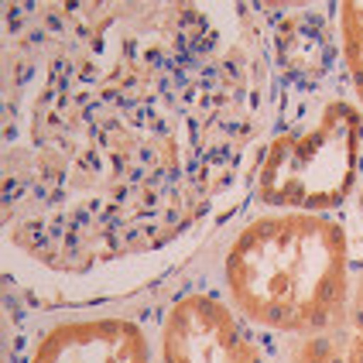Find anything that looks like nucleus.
<instances>
[{
	"label": "nucleus",
	"mask_w": 363,
	"mask_h": 363,
	"mask_svg": "<svg viewBox=\"0 0 363 363\" xmlns=\"http://www.w3.org/2000/svg\"><path fill=\"white\" fill-rule=\"evenodd\" d=\"M271 113L254 4H4L7 305L172 295L250 209Z\"/></svg>",
	"instance_id": "obj_1"
},
{
	"label": "nucleus",
	"mask_w": 363,
	"mask_h": 363,
	"mask_svg": "<svg viewBox=\"0 0 363 363\" xmlns=\"http://www.w3.org/2000/svg\"><path fill=\"white\" fill-rule=\"evenodd\" d=\"M357 257L350 216L250 206L202 271L257 336L298 340L343 319Z\"/></svg>",
	"instance_id": "obj_2"
},
{
	"label": "nucleus",
	"mask_w": 363,
	"mask_h": 363,
	"mask_svg": "<svg viewBox=\"0 0 363 363\" xmlns=\"http://www.w3.org/2000/svg\"><path fill=\"white\" fill-rule=\"evenodd\" d=\"M363 185V110L340 86H274V113L250 175L254 209L346 216Z\"/></svg>",
	"instance_id": "obj_3"
},
{
	"label": "nucleus",
	"mask_w": 363,
	"mask_h": 363,
	"mask_svg": "<svg viewBox=\"0 0 363 363\" xmlns=\"http://www.w3.org/2000/svg\"><path fill=\"white\" fill-rule=\"evenodd\" d=\"M158 302L18 312L7 305L4 363H158Z\"/></svg>",
	"instance_id": "obj_4"
},
{
	"label": "nucleus",
	"mask_w": 363,
	"mask_h": 363,
	"mask_svg": "<svg viewBox=\"0 0 363 363\" xmlns=\"http://www.w3.org/2000/svg\"><path fill=\"white\" fill-rule=\"evenodd\" d=\"M158 363H271V350L199 271L158 305Z\"/></svg>",
	"instance_id": "obj_5"
},
{
	"label": "nucleus",
	"mask_w": 363,
	"mask_h": 363,
	"mask_svg": "<svg viewBox=\"0 0 363 363\" xmlns=\"http://www.w3.org/2000/svg\"><path fill=\"white\" fill-rule=\"evenodd\" d=\"M254 11L274 86L323 89L346 82L336 38V0H257Z\"/></svg>",
	"instance_id": "obj_6"
},
{
	"label": "nucleus",
	"mask_w": 363,
	"mask_h": 363,
	"mask_svg": "<svg viewBox=\"0 0 363 363\" xmlns=\"http://www.w3.org/2000/svg\"><path fill=\"white\" fill-rule=\"evenodd\" d=\"M336 38L346 89L363 110V0H336Z\"/></svg>",
	"instance_id": "obj_7"
},
{
	"label": "nucleus",
	"mask_w": 363,
	"mask_h": 363,
	"mask_svg": "<svg viewBox=\"0 0 363 363\" xmlns=\"http://www.w3.org/2000/svg\"><path fill=\"white\" fill-rule=\"evenodd\" d=\"M350 226H353V233H357V243H360V250H363V185H360V192H357V199H353V206H350Z\"/></svg>",
	"instance_id": "obj_8"
}]
</instances>
